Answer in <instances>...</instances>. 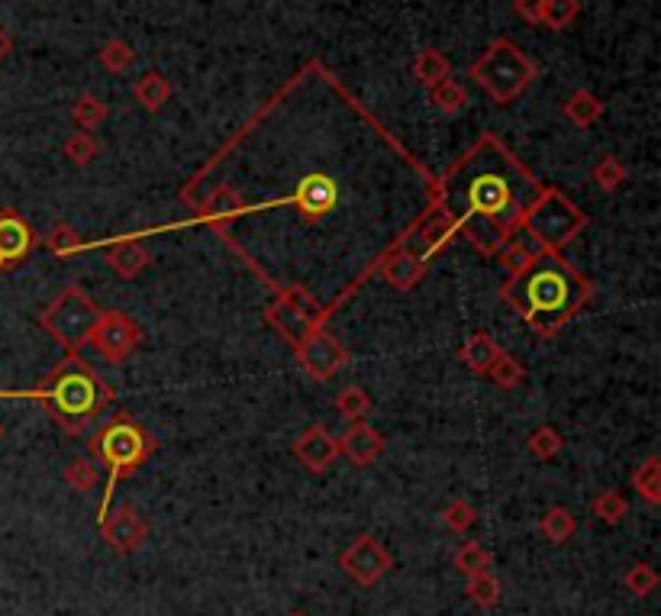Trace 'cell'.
I'll use <instances>...</instances> for the list:
<instances>
[{"label":"cell","mask_w":661,"mask_h":616,"mask_svg":"<svg viewBox=\"0 0 661 616\" xmlns=\"http://www.w3.org/2000/svg\"><path fill=\"white\" fill-rule=\"evenodd\" d=\"M527 223L532 240L545 242L549 249H559L578 236V230L588 223V216L581 210H574V204L559 191H539V198L529 206Z\"/></svg>","instance_id":"cell-7"},{"label":"cell","mask_w":661,"mask_h":616,"mask_svg":"<svg viewBox=\"0 0 661 616\" xmlns=\"http://www.w3.org/2000/svg\"><path fill=\"white\" fill-rule=\"evenodd\" d=\"M574 529H578V523H574V516L568 514L564 507H552L549 514L542 516V523H539V533H542L552 546H564V543L574 536Z\"/></svg>","instance_id":"cell-18"},{"label":"cell","mask_w":661,"mask_h":616,"mask_svg":"<svg viewBox=\"0 0 661 616\" xmlns=\"http://www.w3.org/2000/svg\"><path fill=\"white\" fill-rule=\"evenodd\" d=\"M442 523H445L452 533H464V529H471V526L478 523V511H474L468 501H455V504H449V507H445Z\"/></svg>","instance_id":"cell-34"},{"label":"cell","mask_w":661,"mask_h":616,"mask_svg":"<svg viewBox=\"0 0 661 616\" xmlns=\"http://www.w3.org/2000/svg\"><path fill=\"white\" fill-rule=\"evenodd\" d=\"M432 98L435 103L445 110V113H455V110H462L468 98H464V91L455 84V81H449V78H442L439 84H432Z\"/></svg>","instance_id":"cell-33"},{"label":"cell","mask_w":661,"mask_h":616,"mask_svg":"<svg viewBox=\"0 0 661 616\" xmlns=\"http://www.w3.org/2000/svg\"><path fill=\"white\" fill-rule=\"evenodd\" d=\"M629 504L623 494H617V491H603L600 497L594 501V516L597 519H603V523H610V526H617L623 516H627Z\"/></svg>","instance_id":"cell-27"},{"label":"cell","mask_w":661,"mask_h":616,"mask_svg":"<svg viewBox=\"0 0 661 616\" xmlns=\"http://www.w3.org/2000/svg\"><path fill=\"white\" fill-rule=\"evenodd\" d=\"M632 487L652 504V507H659L661 504V462L652 455L649 462H642L639 468H635V475H632Z\"/></svg>","instance_id":"cell-19"},{"label":"cell","mask_w":661,"mask_h":616,"mask_svg":"<svg viewBox=\"0 0 661 616\" xmlns=\"http://www.w3.org/2000/svg\"><path fill=\"white\" fill-rule=\"evenodd\" d=\"M594 181L603 188V191H617V188L627 181V169H623V162H617L613 155H603V159L597 162Z\"/></svg>","instance_id":"cell-31"},{"label":"cell","mask_w":661,"mask_h":616,"mask_svg":"<svg viewBox=\"0 0 661 616\" xmlns=\"http://www.w3.org/2000/svg\"><path fill=\"white\" fill-rule=\"evenodd\" d=\"M98 152H100L98 139L91 137V133H78V137H71L66 142V155L74 162V165H88Z\"/></svg>","instance_id":"cell-35"},{"label":"cell","mask_w":661,"mask_h":616,"mask_svg":"<svg viewBox=\"0 0 661 616\" xmlns=\"http://www.w3.org/2000/svg\"><path fill=\"white\" fill-rule=\"evenodd\" d=\"M471 78L481 81L497 101L507 103L535 78V65H529L527 55L513 42H497L494 49L471 69Z\"/></svg>","instance_id":"cell-6"},{"label":"cell","mask_w":661,"mask_h":616,"mask_svg":"<svg viewBox=\"0 0 661 616\" xmlns=\"http://www.w3.org/2000/svg\"><path fill=\"white\" fill-rule=\"evenodd\" d=\"M46 245L59 255V259H68V255H74L78 249H81V242H78V233L71 230V226H56L49 236H46Z\"/></svg>","instance_id":"cell-37"},{"label":"cell","mask_w":661,"mask_h":616,"mask_svg":"<svg viewBox=\"0 0 661 616\" xmlns=\"http://www.w3.org/2000/svg\"><path fill=\"white\" fill-rule=\"evenodd\" d=\"M535 255H539V249H535V245H532L529 240H507V242H503V262H507V265L513 269V274L523 272V269H527V265L532 262V259H535Z\"/></svg>","instance_id":"cell-29"},{"label":"cell","mask_w":661,"mask_h":616,"mask_svg":"<svg viewBox=\"0 0 661 616\" xmlns=\"http://www.w3.org/2000/svg\"><path fill=\"white\" fill-rule=\"evenodd\" d=\"M298 352L300 365L313 377H320V381L332 377L345 365V349L335 343V336H330V333H310V336L298 345Z\"/></svg>","instance_id":"cell-12"},{"label":"cell","mask_w":661,"mask_h":616,"mask_svg":"<svg viewBox=\"0 0 661 616\" xmlns=\"http://www.w3.org/2000/svg\"><path fill=\"white\" fill-rule=\"evenodd\" d=\"M0 397H33L46 401L52 416L68 433H84V426L110 404V387L84 362L68 359L59 372L46 377L36 391H0Z\"/></svg>","instance_id":"cell-3"},{"label":"cell","mask_w":661,"mask_h":616,"mask_svg":"<svg viewBox=\"0 0 661 616\" xmlns=\"http://www.w3.org/2000/svg\"><path fill=\"white\" fill-rule=\"evenodd\" d=\"M339 452L352 462V465H371L381 452H384V440H381V433L378 430H371L368 423H349V430H345V436L339 440Z\"/></svg>","instance_id":"cell-14"},{"label":"cell","mask_w":661,"mask_h":616,"mask_svg":"<svg viewBox=\"0 0 661 616\" xmlns=\"http://www.w3.org/2000/svg\"><path fill=\"white\" fill-rule=\"evenodd\" d=\"M291 616H307V614H291Z\"/></svg>","instance_id":"cell-43"},{"label":"cell","mask_w":661,"mask_h":616,"mask_svg":"<svg viewBox=\"0 0 661 616\" xmlns=\"http://www.w3.org/2000/svg\"><path fill=\"white\" fill-rule=\"evenodd\" d=\"M0 440H3V426H0Z\"/></svg>","instance_id":"cell-42"},{"label":"cell","mask_w":661,"mask_h":616,"mask_svg":"<svg viewBox=\"0 0 661 616\" xmlns=\"http://www.w3.org/2000/svg\"><path fill=\"white\" fill-rule=\"evenodd\" d=\"M627 590L632 597H649L655 587H659V575H655V568L652 565H645V562H639V565H632L627 572Z\"/></svg>","instance_id":"cell-26"},{"label":"cell","mask_w":661,"mask_h":616,"mask_svg":"<svg viewBox=\"0 0 661 616\" xmlns=\"http://www.w3.org/2000/svg\"><path fill=\"white\" fill-rule=\"evenodd\" d=\"M497 352H500V349H497L494 340H491L488 333H474V336L464 340L459 355H462V362L474 375H484V372L491 368V362L497 359Z\"/></svg>","instance_id":"cell-17"},{"label":"cell","mask_w":661,"mask_h":616,"mask_svg":"<svg viewBox=\"0 0 661 616\" xmlns=\"http://www.w3.org/2000/svg\"><path fill=\"white\" fill-rule=\"evenodd\" d=\"M455 568L462 572L464 578L484 575V572H491V552L481 543H464L459 548V555H455Z\"/></svg>","instance_id":"cell-20"},{"label":"cell","mask_w":661,"mask_h":616,"mask_svg":"<svg viewBox=\"0 0 661 616\" xmlns=\"http://www.w3.org/2000/svg\"><path fill=\"white\" fill-rule=\"evenodd\" d=\"M500 294L527 316L532 330L552 336V330L562 326L588 301L591 284L552 252H539L523 272L513 274V281Z\"/></svg>","instance_id":"cell-2"},{"label":"cell","mask_w":661,"mask_h":616,"mask_svg":"<svg viewBox=\"0 0 661 616\" xmlns=\"http://www.w3.org/2000/svg\"><path fill=\"white\" fill-rule=\"evenodd\" d=\"M371 411V397L364 387H345L339 397H335V413L345 420V423H359L364 420V413Z\"/></svg>","instance_id":"cell-23"},{"label":"cell","mask_w":661,"mask_h":616,"mask_svg":"<svg viewBox=\"0 0 661 616\" xmlns=\"http://www.w3.org/2000/svg\"><path fill=\"white\" fill-rule=\"evenodd\" d=\"M100 533L110 543V548L130 555L136 548L149 539V519L139 514L132 504H120L113 514H107L100 519Z\"/></svg>","instance_id":"cell-10"},{"label":"cell","mask_w":661,"mask_h":616,"mask_svg":"<svg viewBox=\"0 0 661 616\" xmlns=\"http://www.w3.org/2000/svg\"><path fill=\"white\" fill-rule=\"evenodd\" d=\"M529 452H532L535 458H552V455L562 452V436H559L552 426H539V430L529 436Z\"/></svg>","instance_id":"cell-30"},{"label":"cell","mask_w":661,"mask_h":616,"mask_svg":"<svg viewBox=\"0 0 661 616\" xmlns=\"http://www.w3.org/2000/svg\"><path fill=\"white\" fill-rule=\"evenodd\" d=\"M100 59H103V65L110 71H120V69H130L132 65V49L130 46H123V42H110L103 52H100Z\"/></svg>","instance_id":"cell-39"},{"label":"cell","mask_w":661,"mask_h":616,"mask_svg":"<svg viewBox=\"0 0 661 616\" xmlns=\"http://www.w3.org/2000/svg\"><path fill=\"white\" fill-rule=\"evenodd\" d=\"M152 452H156V440L127 416H120V420H113L100 430V436L91 443V455L110 468V481H107V491H103V501H100L98 519L110 514V501H113L117 484L130 478L139 465H146V458Z\"/></svg>","instance_id":"cell-4"},{"label":"cell","mask_w":661,"mask_h":616,"mask_svg":"<svg viewBox=\"0 0 661 616\" xmlns=\"http://www.w3.org/2000/svg\"><path fill=\"white\" fill-rule=\"evenodd\" d=\"M110 269L117 274H123V277H136V274L142 272L146 265H149V252L139 245V240H120L113 242V249H110Z\"/></svg>","instance_id":"cell-16"},{"label":"cell","mask_w":661,"mask_h":616,"mask_svg":"<svg viewBox=\"0 0 661 616\" xmlns=\"http://www.w3.org/2000/svg\"><path fill=\"white\" fill-rule=\"evenodd\" d=\"M103 117H107V110H103V103L94 101V98H81L78 107H74V120H78L84 130H94Z\"/></svg>","instance_id":"cell-38"},{"label":"cell","mask_w":661,"mask_h":616,"mask_svg":"<svg viewBox=\"0 0 661 616\" xmlns=\"http://www.w3.org/2000/svg\"><path fill=\"white\" fill-rule=\"evenodd\" d=\"M427 272V262H420L417 255H410V252H388L384 255V262H381V274H384V281L388 284H394L397 291H407V287H413L420 277Z\"/></svg>","instance_id":"cell-15"},{"label":"cell","mask_w":661,"mask_h":616,"mask_svg":"<svg viewBox=\"0 0 661 616\" xmlns=\"http://www.w3.org/2000/svg\"><path fill=\"white\" fill-rule=\"evenodd\" d=\"M168 94H171V88H168L162 74H146V78L136 84V98H139L142 107H149V110H159V107L168 101Z\"/></svg>","instance_id":"cell-24"},{"label":"cell","mask_w":661,"mask_h":616,"mask_svg":"<svg viewBox=\"0 0 661 616\" xmlns=\"http://www.w3.org/2000/svg\"><path fill=\"white\" fill-rule=\"evenodd\" d=\"M100 313L103 310L81 291V287H68L66 294L52 304V307L42 313V326L66 345V349H81V345L91 340L94 326H98Z\"/></svg>","instance_id":"cell-5"},{"label":"cell","mask_w":661,"mask_h":616,"mask_svg":"<svg viewBox=\"0 0 661 616\" xmlns=\"http://www.w3.org/2000/svg\"><path fill=\"white\" fill-rule=\"evenodd\" d=\"M449 188L455 191V198L445 210L452 213L455 226L488 255H494L510 240L520 213L535 201V181L491 139L484 142V149L478 145L468 155L459 172H452Z\"/></svg>","instance_id":"cell-1"},{"label":"cell","mask_w":661,"mask_h":616,"mask_svg":"<svg viewBox=\"0 0 661 616\" xmlns=\"http://www.w3.org/2000/svg\"><path fill=\"white\" fill-rule=\"evenodd\" d=\"M36 245V233L33 226L13 213V210H3L0 213V274L17 269Z\"/></svg>","instance_id":"cell-11"},{"label":"cell","mask_w":661,"mask_h":616,"mask_svg":"<svg viewBox=\"0 0 661 616\" xmlns=\"http://www.w3.org/2000/svg\"><path fill=\"white\" fill-rule=\"evenodd\" d=\"M417 74H420V81H427V84H439L445 74H449V62L430 49V52H423L420 55V62H417Z\"/></svg>","instance_id":"cell-36"},{"label":"cell","mask_w":661,"mask_h":616,"mask_svg":"<svg viewBox=\"0 0 661 616\" xmlns=\"http://www.w3.org/2000/svg\"><path fill=\"white\" fill-rule=\"evenodd\" d=\"M517 7L527 20H539V13H542V0H517Z\"/></svg>","instance_id":"cell-40"},{"label":"cell","mask_w":661,"mask_h":616,"mask_svg":"<svg viewBox=\"0 0 661 616\" xmlns=\"http://www.w3.org/2000/svg\"><path fill=\"white\" fill-rule=\"evenodd\" d=\"M294 455H298L313 475H320V472H327L332 462H335L339 440H332V433L327 426H310L298 443H294Z\"/></svg>","instance_id":"cell-13"},{"label":"cell","mask_w":661,"mask_h":616,"mask_svg":"<svg viewBox=\"0 0 661 616\" xmlns=\"http://www.w3.org/2000/svg\"><path fill=\"white\" fill-rule=\"evenodd\" d=\"M564 113H568L578 127H588V123H594L597 117L603 113V103L597 101L594 94H588V91H578V94L568 101Z\"/></svg>","instance_id":"cell-25"},{"label":"cell","mask_w":661,"mask_h":616,"mask_svg":"<svg viewBox=\"0 0 661 616\" xmlns=\"http://www.w3.org/2000/svg\"><path fill=\"white\" fill-rule=\"evenodd\" d=\"M574 13H578V0H542L539 20H545L552 30H562L574 20Z\"/></svg>","instance_id":"cell-28"},{"label":"cell","mask_w":661,"mask_h":616,"mask_svg":"<svg viewBox=\"0 0 661 616\" xmlns=\"http://www.w3.org/2000/svg\"><path fill=\"white\" fill-rule=\"evenodd\" d=\"M10 55V36L3 33V27H0V62Z\"/></svg>","instance_id":"cell-41"},{"label":"cell","mask_w":661,"mask_h":616,"mask_svg":"<svg viewBox=\"0 0 661 616\" xmlns=\"http://www.w3.org/2000/svg\"><path fill=\"white\" fill-rule=\"evenodd\" d=\"M484 375L491 377L497 387H503V391H513V387L523 384V368H520V362H517L513 355H507V352H497V359L491 362V368H488Z\"/></svg>","instance_id":"cell-21"},{"label":"cell","mask_w":661,"mask_h":616,"mask_svg":"<svg viewBox=\"0 0 661 616\" xmlns=\"http://www.w3.org/2000/svg\"><path fill=\"white\" fill-rule=\"evenodd\" d=\"M139 340H142V333H139V326L132 323L130 316L110 310V313H100L98 326H94V333H91L88 343H94V349H98L110 365H120V362H127L132 352H136Z\"/></svg>","instance_id":"cell-9"},{"label":"cell","mask_w":661,"mask_h":616,"mask_svg":"<svg viewBox=\"0 0 661 616\" xmlns=\"http://www.w3.org/2000/svg\"><path fill=\"white\" fill-rule=\"evenodd\" d=\"M66 481L78 494H88L98 484V468L88 458H78V462H71L66 468Z\"/></svg>","instance_id":"cell-32"},{"label":"cell","mask_w":661,"mask_h":616,"mask_svg":"<svg viewBox=\"0 0 661 616\" xmlns=\"http://www.w3.org/2000/svg\"><path fill=\"white\" fill-rule=\"evenodd\" d=\"M464 594H468V600H471L474 607L488 610V607H497V600H500V582H497L491 572L474 575V578H468Z\"/></svg>","instance_id":"cell-22"},{"label":"cell","mask_w":661,"mask_h":616,"mask_svg":"<svg viewBox=\"0 0 661 616\" xmlns=\"http://www.w3.org/2000/svg\"><path fill=\"white\" fill-rule=\"evenodd\" d=\"M339 565H342V572L352 582L362 584V587H371V584H378L394 568V555L388 552V546L381 539L362 536V539H355L352 546L339 555Z\"/></svg>","instance_id":"cell-8"}]
</instances>
